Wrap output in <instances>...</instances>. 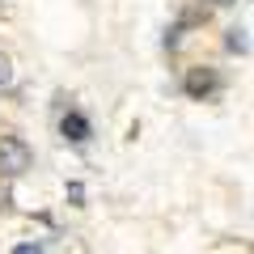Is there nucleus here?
<instances>
[{
	"label": "nucleus",
	"mask_w": 254,
	"mask_h": 254,
	"mask_svg": "<svg viewBox=\"0 0 254 254\" xmlns=\"http://www.w3.org/2000/svg\"><path fill=\"white\" fill-rule=\"evenodd\" d=\"M34 170V148L26 136L17 131H4L0 136V182H17Z\"/></svg>",
	"instance_id": "obj_1"
},
{
	"label": "nucleus",
	"mask_w": 254,
	"mask_h": 254,
	"mask_svg": "<svg viewBox=\"0 0 254 254\" xmlns=\"http://www.w3.org/2000/svg\"><path fill=\"white\" fill-rule=\"evenodd\" d=\"M178 89H182L187 102H212V98L225 93V76H220V68H212V64H190L187 72H182Z\"/></svg>",
	"instance_id": "obj_2"
},
{
	"label": "nucleus",
	"mask_w": 254,
	"mask_h": 254,
	"mask_svg": "<svg viewBox=\"0 0 254 254\" xmlns=\"http://www.w3.org/2000/svg\"><path fill=\"white\" fill-rule=\"evenodd\" d=\"M55 127H60V140H64L68 148H89V144H93V119L85 115L81 106H68Z\"/></svg>",
	"instance_id": "obj_3"
},
{
	"label": "nucleus",
	"mask_w": 254,
	"mask_h": 254,
	"mask_svg": "<svg viewBox=\"0 0 254 254\" xmlns=\"http://www.w3.org/2000/svg\"><path fill=\"white\" fill-rule=\"evenodd\" d=\"M225 51L229 55H246V51H250V38H246L242 26H229L225 30Z\"/></svg>",
	"instance_id": "obj_4"
},
{
	"label": "nucleus",
	"mask_w": 254,
	"mask_h": 254,
	"mask_svg": "<svg viewBox=\"0 0 254 254\" xmlns=\"http://www.w3.org/2000/svg\"><path fill=\"white\" fill-rule=\"evenodd\" d=\"M187 30H190V26H187V21H182V17H178V21H174L170 30H165L161 47H165V51H178V47H182V38H187Z\"/></svg>",
	"instance_id": "obj_5"
},
{
	"label": "nucleus",
	"mask_w": 254,
	"mask_h": 254,
	"mask_svg": "<svg viewBox=\"0 0 254 254\" xmlns=\"http://www.w3.org/2000/svg\"><path fill=\"white\" fill-rule=\"evenodd\" d=\"M13 81H17V68H13V60L4 51H0V98H4V93L13 89Z\"/></svg>",
	"instance_id": "obj_6"
},
{
	"label": "nucleus",
	"mask_w": 254,
	"mask_h": 254,
	"mask_svg": "<svg viewBox=\"0 0 254 254\" xmlns=\"http://www.w3.org/2000/svg\"><path fill=\"white\" fill-rule=\"evenodd\" d=\"M64 195H68V203H72V208H85V182H81V178L68 182V187H64Z\"/></svg>",
	"instance_id": "obj_7"
},
{
	"label": "nucleus",
	"mask_w": 254,
	"mask_h": 254,
	"mask_svg": "<svg viewBox=\"0 0 254 254\" xmlns=\"http://www.w3.org/2000/svg\"><path fill=\"white\" fill-rule=\"evenodd\" d=\"M9 254H47V246L43 242H17Z\"/></svg>",
	"instance_id": "obj_8"
},
{
	"label": "nucleus",
	"mask_w": 254,
	"mask_h": 254,
	"mask_svg": "<svg viewBox=\"0 0 254 254\" xmlns=\"http://www.w3.org/2000/svg\"><path fill=\"white\" fill-rule=\"evenodd\" d=\"M212 4H216V9H229V4H237V0H212Z\"/></svg>",
	"instance_id": "obj_9"
}]
</instances>
